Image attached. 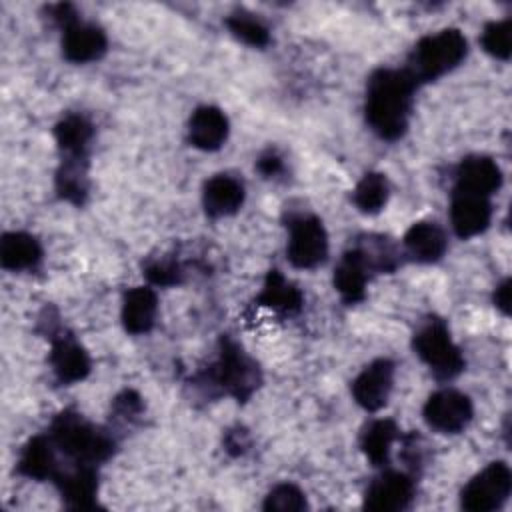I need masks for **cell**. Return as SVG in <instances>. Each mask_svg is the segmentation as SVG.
Instances as JSON below:
<instances>
[{
	"label": "cell",
	"mask_w": 512,
	"mask_h": 512,
	"mask_svg": "<svg viewBox=\"0 0 512 512\" xmlns=\"http://www.w3.org/2000/svg\"><path fill=\"white\" fill-rule=\"evenodd\" d=\"M416 82L406 70L380 68L368 78L364 114L370 128L384 140L404 136L410 120Z\"/></svg>",
	"instance_id": "1"
},
{
	"label": "cell",
	"mask_w": 512,
	"mask_h": 512,
	"mask_svg": "<svg viewBox=\"0 0 512 512\" xmlns=\"http://www.w3.org/2000/svg\"><path fill=\"white\" fill-rule=\"evenodd\" d=\"M48 436L54 446L76 464L96 466L98 462L108 460L114 452L112 436L72 410H64L54 418Z\"/></svg>",
	"instance_id": "2"
},
{
	"label": "cell",
	"mask_w": 512,
	"mask_h": 512,
	"mask_svg": "<svg viewBox=\"0 0 512 512\" xmlns=\"http://www.w3.org/2000/svg\"><path fill=\"white\" fill-rule=\"evenodd\" d=\"M468 42L456 28H446L436 34L424 36L408 58L406 74L418 84L432 82L454 70L466 56Z\"/></svg>",
	"instance_id": "3"
},
{
	"label": "cell",
	"mask_w": 512,
	"mask_h": 512,
	"mask_svg": "<svg viewBox=\"0 0 512 512\" xmlns=\"http://www.w3.org/2000/svg\"><path fill=\"white\" fill-rule=\"evenodd\" d=\"M208 380L236 400H246L260 382L258 366L230 338H220L218 360L208 368Z\"/></svg>",
	"instance_id": "4"
},
{
	"label": "cell",
	"mask_w": 512,
	"mask_h": 512,
	"mask_svg": "<svg viewBox=\"0 0 512 512\" xmlns=\"http://www.w3.org/2000/svg\"><path fill=\"white\" fill-rule=\"evenodd\" d=\"M414 352L418 358L438 376L454 378L464 370V356L460 348L452 342L450 332L442 320L426 322L414 334Z\"/></svg>",
	"instance_id": "5"
},
{
	"label": "cell",
	"mask_w": 512,
	"mask_h": 512,
	"mask_svg": "<svg viewBox=\"0 0 512 512\" xmlns=\"http://www.w3.org/2000/svg\"><path fill=\"white\" fill-rule=\"evenodd\" d=\"M512 490V472L506 462H490L460 492V506L468 512H492L504 506Z\"/></svg>",
	"instance_id": "6"
},
{
	"label": "cell",
	"mask_w": 512,
	"mask_h": 512,
	"mask_svg": "<svg viewBox=\"0 0 512 512\" xmlns=\"http://www.w3.org/2000/svg\"><path fill=\"white\" fill-rule=\"evenodd\" d=\"M288 260L296 268H314L324 262L328 254V234L320 218L300 214L288 222Z\"/></svg>",
	"instance_id": "7"
},
{
	"label": "cell",
	"mask_w": 512,
	"mask_h": 512,
	"mask_svg": "<svg viewBox=\"0 0 512 512\" xmlns=\"http://www.w3.org/2000/svg\"><path fill=\"white\" fill-rule=\"evenodd\" d=\"M472 414H474V408L470 398L452 388H444L430 394L422 408V416L426 424L442 434L462 432L470 424Z\"/></svg>",
	"instance_id": "8"
},
{
	"label": "cell",
	"mask_w": 512,
	"mask_h": 512,
	"mask_svg": "<svg viewBox=\"0 0 512 512\" xmlns=\"http://www.w3.org/2000/svg\"><path fill=\"white\" fill-rule=\"evenodd\" d=\"M394 384V364L388 358L370 362L352 382V396L368 412L386 406Z\"/></svg>",
	"instance_id": "9"
},
{
	"label": "cell",
	"mask_w": 512,
	"mask_h": 512,
	"mask_svg": "<svg viewBox=\"0 0 512 512\" xmlns=\"http://www.w3.org/2000/svg\"><path fill=\"white\" fill-rule=\"evenodd\" d=\"M414 498V480L404 472L388 470L380 474L364 494V508L374 512H400Z\"/></svg>",
	"instance_id": "10"
},
{
	"label": "cell",
	"mask_w": 512,
	"mask_h": 512,
	"mask_svg": "<svg viewBox=\"0 0 512 512\" xmlns=\"http://www.w3.org/2000/svg\"><path fill=\"white\" fill-rule=\"evenodd\" d=\"M492 218V206L486 196L470 192H452L450 202V222L460 238H472L482 234Z\"/></svg>",
	"instance_id": "11"
},
{
	"label": "cell",
	"mask_w": 512,
	"mask_h": 512,
	"mask_svg": "<svg viewBox=\"0 0 512 512\" xmlns=\"http://www.w3.org/2000/svg\"><path fill=\"white\" fill-rule=\"evenodd\" d=\"M106 46H108L106 34L96 24L76 20L64 28L62 54L70 62H76V64L94 62L104 56Z\"/></svg>",
	"instance_id": "12"
},
{
	"label": "cell",
	"mask_w": 512,
	"mask_h": 512,
	"mask_svg": "<svg viewBox=\"0 0 512 512\" xmlns=\"http://www.w3.org/2000/svg\"><path fill=\"white\" fill-rule=\"evenodd\" d=\"M502 186L500 166L490 156H468L458 164L454 190L490 196Z\"/></svg>",
	"instance_id": "13"
},
{
	"label": "cell",
	"mask_w": 512,
	"mask_h": 512,
	"mask_svg": "<svg viewBox=\"0 0 512 512\" xmlns=\"http://www.w3.org/2000/svg\"><path fill=\"white\" fill-rule=\"evenodd\" d=\"M228 118L216 106H200L188 120V140L198 150H218L228 138Z\"/></svg>",
	"instance_id": "14"
},
{
	"label": "cell",
	"mask_w": 512,
	"mask_h": 512,
	"mask_svg": "<svg viewBox=\"0 0 512 512\" xmlns=\"http://www.w3.org/2000/svg\"><path fill=\"white\" fill-rule=\"evenodd\" d=\"M52 370L62 384H74L90 374V356L72 336H56L50 350Z\"/></svg>",
	"instance_id": "15"
},
{
	"label": "cell",
	"mask_w": 512,
	"mask_h": 512,
	"mask_svg": "<svg viewBox=\"0 0 512 512\" xmlns=\"http://www.w3.org/2000/svg\"><path fill=\"white\" fill-rule=\"evenodd\" d=\"M56 486L68 508H94L98 494V474L90 464H76L70 472L54 476Z\"/></svg>",
	"instance_id": "16"
},
{
	"label": "cell",
	"mask_w": 512,
	"mask_h": 512,
	"mask_svg": "<svg viewBox=\"0 0 512 512\" xmlns=\"http://www.w3.org/2000/svg\"><path fill=\"white\" fill-rule=\"evenodd\" d=\"M202 204L212 218L236 214L244 204V186L234 176L216 174L202 188Z\"/></svg>",
	"instance_id": "17"
},
{
	"label": "cell",
	"mask_w": 512,
	"mask_h": 512,
	"mask_svg": "<svg viewBox=\"0 0 512 512\" xmlns=\"http://www.w3.org/2000/svg\"><path fill=\"white\" fill-rule=\"evenodd\" d=\"M158 296L148 286L130 288L122 300V324L130 334H146L156 322Z\"/></svg>",
	"instance_id": "18"
},
{
	"label": "cell",
	"mask_w": 512,
	"mask_h": 512,
	"mask_svg": "<svg viewBox=\"0 0 512 512\" xmlns=\"http://www.w3.org/2000/svg\"><path fill=\"white\" fill-rule=\"evenodd\" d=\"M368 270H370V266L366 264V260L358 248L348 250L340 258V262L334 270V288L338 290V294L342 296L344 302L354 304L364 298Z\"/></svg>",
	"instance_id": "19"
},
{
	"label": "cell",
	"mask_w": 512,
	"mask_h": 512,
	"mask_svg": "<svg viewBox=\"0 0 512 512\" xmlns=\"http://www.w3.org/2000/svg\"><path fill=\"white\" fill-rule=\"evenodd\" d=\"M404 246L414 260L430 264L444 256L448 240L436 222H416L406 230Z\"/></svg>",
	"instance_id": "20"
},
{
	"label": "cell",
	"mask_w": 512,
	"mask_h": 512,
	"mask_svg": "<svg viewBox=\"0 0 512 512\" xmlns=\"http://www.w3.org/2000/svg\"><path fill=\"white\" fill-rule=\"evenodd\" d=\"M54 448L56 446L50 440V436L30 438L20 452L18 472L28 478H34V480L54 478L58 474V462H56Z\"/></svg>",
	"instance_id": "21"
},
{
	"label": "cell",
	"mask_w": 512,
	"mask_h": 512,
	"mask_svg": "<svg viewBox=\"0 0 512 512\" xmlns=\"http://www.w3.org/2000/svg\"><path fill=\"white\" fill-rule=\"evenodd\" d=\"M302 292L288 282L278 270H270L264 278V286L256 298V304L280 314H294L302 308Z\"/></svg>",
	"instance_id": "22"
},
{
	"label": "cell",
	"mask_w": 512,
	"mask_h": 512,
	"mask_svg": "<svg viewBox=\"0 0 512 512\" xmlns=\"http://www.w3.org/2000/svg\"><path fill=\"white\" fill-rule=\"evenodd\" d=\"M42 258L40 242L28 232H6L0 240V264L6 270L34 268Z\"/></svg>",
	"instance_id": "23"
},
{
	"label": "cell",
	"mask_w": 512,
	"mask_h": 512,
	"mask_svg": "<svg viewBox=\"0 0 512 512\" xmlns=\"http://www.w3.org/2000/svg\"><path fill=\"white\" fill-rule=\"evenodd\" d=\"M398 436V426L394 420L380 418L370 422L362 436H360V448L366 454V458L374 466H386L390 458V446Z\"/></svg>",
	"instance_id": "24"
},
{
	"label": "cell",
	"mask_w": 512,
	"mask_h": 512,
	"mask_svg": "<svg viewBox=\"0 0 512 512\" xmlns=\"http://www.w3.org/2000/svg\"><path fill=\"white\" fill-rule=\"evenodd\" d=\"M92 136V124L78 114H68L54 128L56 144L64 156H86Z\"/></svg>",
	"instance_id": "25"
},
{
	"label": "cell",
	"mask_w": 512,
	"mask_h": 512,
	"mask_svg": "<svg viewBox=\"0 0 512 512\" xmlns=\"http://www.w3.org/2000/svg\"><path fill=\"white\" fill-rule=\"evenodd\" d=\"M56 190L58 194L72 202L82 204L88 194V178H86V156H66L56 174Z\"/></svg>",
	"instance_id": "26"
},
{
	"label": "cell",
	"mask_w": 512,
	"mask_h": 512,
	"mask_svg": "<svg viewBox=\"0 0 512 512\" xmlns=\"http://www.w3.org/2000/svg\"><path fill=\"white\" fill-rule=\"evenodd\" d=\"M390 196V186L384 174L380 172H368L360 178L352 192V200L356 208L364 214H378Z\"/></svg>",
	"instance_id": "27"
},
{
	"label": "cell",
	"mask_w": 512,
	"mask_h": 512,
	"mask_svg": "<svg viewBox=\"0 0 512 512\" xmlns=\"http://www.w3.org/2000/svg\"><path fill=\"white\" fill-rule=\"evenodd\" d=\"M226 26L228 30L238 38L242 40L244 44L248 46H266L270 42V32L268 28L264 26L262 20H258L254 14L250 12H244V10H238L234 14H230L226 18Z\"/></svg>",
	"instance_id": "28"
},
{
	"label": "cell",
	"mask_w": 512,
	"mask_h": 512,
	"mask_svg": "<svg viewBox=\"0 0 512 512\" xmlns=\"http://www.w3.org/2000/svg\"><path fill=\"white\" fill-rule=\"evenodd\" d=\"M262 508L268 512H300L308 508V502H306V494L296 484L284 482L274 486L266 494Z\"/></svg>",
	"instance_id": "29"
},
{
	"label": "cell",
	"mask_w": 512,
	"mask_h": 512,
	"mask_svg": "<svg viewBox=\"0 0 512 512\" xmlns=\"http://www.w3.org/2000/svg\"><path fill=\"white\" fill-rule=\"evenodd\" d=\"M482 48L498 58V60H508L512 52V26L510 20H496L484 26L482 36H480Z\"/></svg>",
	"instance_id": "30"
},
{
	"label": "cell",
	"mask_w": 512,
	"mask_h": 512,
	"mask_svg": "<svg viewBox=\"0 0 512 512\" xmlns=\"http://www.w3.org/2000/svg\"><path fill=\"white\" fill-rule=\"evenodd\" d=\"M144 274L156 286H172L180 282L182 268L176 260H154L146 266Z\"/></svg>",
	"instance_id": "31"
},
{
	"label": "cell",
	"mask_w": 512,
	"mask_h": 512,
	"mask_svg": "<svg viewBox=\"0 0 512 512\" xmlns=\"http://www.w3.org/2000/svg\"><path fill=\"white\" fill-rule=\"evenodd\" d=\"M494 306L500 312H504V314L510 312V280L508 278L496 286V290H494Z\"/></svg>",
	"instance_id": "32"
},
{
	"label": "cell",
	"mask_w": 512,
	"mask_h": 512,
	"mask_svg": "<svg viewBox=\"0 0 512 512\" xmlns=\"http://www.w3.org/2000/svg\"><path fill=\"white\" fill-rule=\"evenodd\" d=\"M258 170H260L264 176H274V174H278V172L282 170V160H280L276 154L268 152V154L260 156V160H258Z\"/></svg>",
	"instance_id": "33"
}]
</instances>
